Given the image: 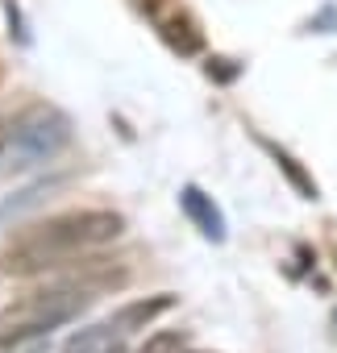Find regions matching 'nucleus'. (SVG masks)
Instances as JSON below:
<instances>
[{
	"label": "nucleus",
	"mask_w": 337,
	"mask_h": 353,
	"mask_svg": "<svg viewBox=\"0 0 337 353\" xmlns=\"http://www.w3.org/2000/svg\"><path fill=\"white\" fill-rule=\"evenodd\" d=\"M67 141H71V121H67L59 108L38 104V108H30L26 117L13 121V141H9V145H17L26 158H50V154H59Z\"/></svg>",
	"instance_id": "7ed1b4c3"
},
{
	"label": "nucleus",
	"mask_w": 337,
	"mask_h": 353,
	"mask_svg": "<svg viewBox=\"0 0 337 353\" xmlns=\"http://www.w3.org/2000/svg\"><path fill=\"white\" fill-rule=\"evenodd\" d=\"M258 141H262V150L275 158V166L287 174V179H291V188H296L304 200H320V188H316V179H312V174H308V170H304V166H300V162H296L287 150H279V145H275V141H267V137H258Z\"/></svg>",
	"instance_id": "0eeeda50"
},
{
	"label": "nucleus",
	"mask_w": 337,
	"mask_h": 353,
	"mask_svg": "<svg viewBox=\"0 0 337 353\" xmlns=\"http://www.w3.org/2000/svg\"><path fill=\"white\" fill-rule=\"evenodd\" d=\"M113 349H117V332H113V324H96V328L75 332V336L67 341L63 353H113Z\"/></svg>",
	"instance_id": "6e6552de"
},
{
	"label": "nucleus",
	"mask_w": 337,
	"mask_h": 353,
	"mask_svg": "<svg viewBox=\"0 0 337 353\" xmlns=\"http://www.w3.org/2000/svg\"><path fill=\"white\" fill-rule=\"evenodd\" d=\"M142 5H146V13H154V9H158V0H142Z\"/></svg>",
	"instance_id": "ddd939ff"
},
{
	"label": "nucleus",
	"mask_w": 337,
	"mask_h": 353,
	"mask_svg": "<svg viewBox=\"0 0 337 353\" xmlns=\"http://www.w3.org/2000/svg\"><path fill=\"white\" fill-rule=\"evenodd\" d=\"M158 34H162L166 46L180 50V54H196V50H204V34H200L196 17L184 13V9L171 13V17H162V21H158Z\"/></svg>",
	"instance_id": "423d86ee"
},
{
	"label": "nucleus",
	"mask_w": 337,
	"mask_h": 353,
	"mask_svg": "<svg viewBox=\"0 0 337 353\" xmlns=\"http://www.w3.org/2000/svg\"><path fill=\"white\" fill-rule=\"evenodd\" d=\"M137 353H188V341L184 332H154Z\"/></svg>",
	"instance_id": "9d476101"
},
{
	"label": "nucleus",
	"mask_w": 337,
	"mask_h": 353,
	"mask_svg": "<svg viewBox=\"0 0 337 353\" xmlns=\"http://www.w3.org/2000/svg\"><path fill=\"white\" fill-rule=\"evenodd\" d=\"M171 307H175V295H150V299H133V303L117 307L113 324H117V332H137V328L154 324L162 312H171Z\"/></svg>",
	"instance_id": "39448f33"
},
{
	"label": "nucleus",
	"mask_w": 337,
	"mask_h": 353,
	"mask_svg": "<svg viewBox=\"0 0 337 353\" xmlns=\"http://www.w3.org/2000/svg\"><path fill=\"white\" fill-rule=\"evenodd\" d=\"M204 75H209L213 83H233V79L242 75V63H238V59H225V54H213V59L204 63Z\"/></svg>",
	"instance_id": "1a4fd4ad"
},
{
	"label": "nucleus",
	"mask_w": 337,
	"mask_h": 353,
	"mask_svg": "<svg viewBox=\"0 0 337 353\" xmlns=\"http://www.w3.org/2000/svg\"><path fill=\"white\" fill-rule=\"evenodd\" d=\"M125 233V216L113 208H75L46 216L30 229H21L9 250H5V270L9 274H42L63 262H71L84 250H96L104 241H117Z\"/></svg>",
	"instance_id": "f257e3e1"
},
{
	"label": "nucleus",
	"mask_w": 337,
	"mask_h": 353,
	"mask_svg": "<svg viewBox=\"0 0 337 353\" xmlns=\"http://www.w3.org/2000/svg\"><path fill=\"white\" fill-rule=\"evenodd\" d=\"M180 204H184L188 221H192L209 241H225V216H221V208L213 204V196H204L196 183H188V188L180 192Z\"/></svg>",
	"instance_id": "20e7f679"
},
{
	"label": "nucleus",
	"mask_w": 337,
	"mask_h": 353,
	"mask_svg": "<svg viewBox=\"0 0 337 353\" xmlns=\"http://www.w3.org/2000/svg\"><path fill=\"white\" fill-rule=\"evenodd\" d=\"M125 274L121 270H100L92 279H63V283H46L42 291H30L21 295L17 303H9L5 312H0V345H21L30 336H42L67 320H75L92 299L96 291L104 287H117Z\"/></svg>",
	"instance_id": "f03ea898"
},
{
	"label": "nucleus",
	"mask_w": 337,
	"mask_h": 353,
	"mask_svg": "<svg viewBox=\"0 0 337 353\" xmlns=\"http://www.w3.org/2000/svg\"><path fill=\"white\" fill-rule=\"evenodd\" d=\"M0 83H5V63H0Z\"/></svg>",
	"instance_id": "4468645a"
},
{
	"label": "nucleus",
	"mask_w": 337,
	"mask_h": 353,
	"mask_svg": "<svg viewBox=\"0 0 337 353\" xmlns=\"http://www.w3.org/2000/svg\"><path fill=\"white\" fill-rule=\"evenodd\" d=\"M5 9H9V26H13V34H17V42H30V34L21 30V13H17V5H13V0H5Z\"/></svg>",
	"instance_id": "9b49d317"
},
{
	"label": "nucleus",
	"mask_w": 337,
	"mask_h": 353,
	"mask_svg": "<svg viewBox=\"0 0 337 353\" xmlns=\"http://www.w3.org/2000/svg\"><path fill=\"white\" fill-rule=\"evenodd\" d=\"M9 141H13V121H9V117H0V154L9 150Z\"/></svg>",
	"instance_id": "f8f14e48"
}]
</instances>
